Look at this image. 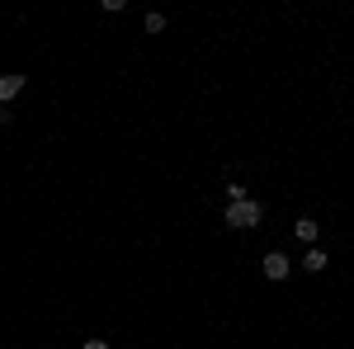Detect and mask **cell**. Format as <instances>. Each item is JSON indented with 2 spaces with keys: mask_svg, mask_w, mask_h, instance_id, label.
<instances>
[{
  "mask_svg": "<svg viewBox=\"0 0 354 349\" xmlns=\"http://www.w3.org/2000/svg\"><path fill=\"white\" fill-rule=\"evenodd\" d=\"M265 222V208L255 203V198H241V203H227V227H236V232H245V227H260Z\"/></svg>",
  "mask_w": 354,
  "mask_h": 349,
  "instance_id": "cell-1",
  "label": "cell"
},
{
  "mask_svg": "<svg viewBox=\"0 0 354 349\" xmlns=\"http://www.w3.org/2000/svg\"><path fill=\"white\" fill-rule=\"evenodd\" d=\"M288 269H293V260L283 250H270L265 255V279H288Z\"/></svg>",
  "mask_w": 354,
  "mask_h": 349,
  "instance_id": "cell-2",
  "label": "cell"
},
{
  "mask_svg": "<svg viewBox=\"0 0 354 349\" xmlns=\"http://www.w3.org/2000/svg\"><path fill=\"white\" fill-rule=\"evenodd\" d=\"M19 90H24V76H0V104H10Z\"/></svg>",
  "mask_w": 354,
  "mask_h": 349,
  "instance_id": "cell-3",
  "label": "cell"
},
{
  "mask_svg": "<svg viewBox=\"0 0 354 349\" xmlns=\"http://www.w3.org/2000/svg\"><path fill=\"white\" fill-rule=\"evenodd\" d=\"M317 232H322V227H317V222H312V217H298V227H293V236H298V241H317Z\"/></svg>",
  "mask_w": 354,
  "mask_h": 349,
  "instance_id": "cell-4",
  "label": "cell"
},
{
  "mask_svg": "<svg viewBox=\"0 0 354 349\" xmlns=\"http://www.w3.org/2000/svg\"><path fill=\"white\" fill-rule=\"evenodd\" d=\"M302 269H307V274H322V269H326V250H307V255H302Z\"/></svg>",
  "mask_w": 354,
  "mask_h": 349,
  "instance_id": "cell-5",
  "label": "cell"
},
{
  "mask_svg": "<svg viewBox=\"0 0 354 349\" xmlns=\"http://www.w3.org/2000/svg\"><path fill=\"white\" fill-rule=\"evenodd\" d=\"M165 28V15H147V33H161Z\"/></svg>",
  "mask_w": 354,
  "mask_h": 349,
  "instance_id": "cell-6",
  "label": "cell"
},
{
  "mask_svg": "<svg viewBox=\"0 0 354 349\" xmlns=\"http://www.w3.org/2000/svg\"><path fill=\"white\" fill-rule=\"evenodd\" d=\"M85 349H109V340H85Z\"/></svg>",
  "mask_w": 354,
  "mask_h": 349,
  "instance_id": "cell-7",
  "label": "cell"
}]
</instances>
